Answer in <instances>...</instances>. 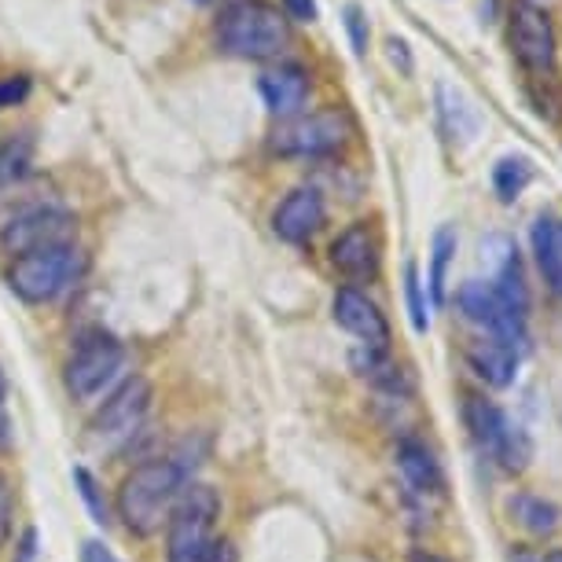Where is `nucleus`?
<instances>
[{"label": "nucleus", "mask_w": 562, "mask_h": 562, "mask_svg": "<svg viewBox=\"0 0 562 562\" xmlns=\"http://www.w3.org/2000/svg\"><path fill=\"white\" fill-rule=\"evenodd\" d=\"M188 471L177 460H147L133 467L122 479L119 493H114V512H119L122 526L133 537H155L162 533L173 507L184 493Z\"/></svg>", "instance_id": "nucleus-1"}, {"label": "nucleus", "mask_w": 562, "mask_h": 562, "mask_svg": "<svg viewBox=\"0 0 562 562\" xmlns=\"http://www.w3.org/2000/svg\"><path fill=\"white\" fill-rule=\"evenodd\" d=\"M291 19L272 0H236L217 19V45L236 59H272L288 48Z\"/></svg>", "instance_id": "nucleus-2"}, {"label": "nucleus", "mask_w": 562, "mask_h": 562, "mask_svg": "<svg viewBox=\"0 0 562 562\" xmlns=\"http://www.w3.org/2000/svg\"><path fill=\"white\" fill-rule=\"evenodd\" d=\"M221 496L214 485H184L180 501L166 522V559L169 562H210L217 551Z\"/></svg>", "instance_id": "nucleus-3"}, {"label": "nucleus", "mask_w": 562, "mask_h": 562, "mask_svg": "<svg viewBox=\"0 0 562 562\" xmlns=\"http://www.w3.org/2000/svg\"><path fill=\"white\" fill-rule=\"evenodd\" d=\"M85 269H89V258L74 243H59V247H45L15 258L12 272H8V283H12V291L23 302L45 305L63 299L85 276Z\"/></svg>", "instance_id": "nucleus-4"}, {"label": "nucleus", "mask_w": 562, "mask_h": 562, "mask_svg": "<svg viewBox=\"0 0 562 562\" xmlns=\"http://www.w3.org/2000/svg\"><path fill=\"white\" fill-rule=\"evenodd\" d=\"M463 423H467V430H471L474 445H479L501 471L522 474L529 460H533V441H529V434L518 427V423H512V416H507L496 401L482 394H467Z\"/></svg>", "instance_id": "nucleus-5"}, {"label": "nucleus", "mask_w": 562, "mask_h": 562, "mask_svg": "<svg viewBox=\"0 0 562 562\" xmlns=\"http://www.w3.org/2000/svg\"><path fill=\"white\" fill-rule=\"evenodd\" d=\"M125 368V346L111 331H89L78 338L63 368V383L74 401H97Z\"/></svg>", "instance_id": "nucleus-6"}, {"label": "nucleus", "mask_w": 562, "mask_h": 562, "mask_svg": "<svg viewBox=\"0 0 562 562\" xmlns=\"http://www.w3.org/2000/svg\"><path fill=\"white\" fill-rule=\"evenodd\" d=\"M507 45L526 74H551L559 59L555 23L533 0H515L507 12Z\"/></svg>", "instance_id": "nucleus-7"}, {"label": "nucleus", "mask_w": 562, "mask_h": 562, "mask_svg": "<svg viewBox=\"0 0 562 562\" xmlns=\"http://www.w3.org/2000/svg\"><path fill=\"white\" fill-rule=\"evenodd\" d=\"M349 119L342 111H313L276 125L272 151L288 158H324L335 155L349 140Z\"/></svg>", "instance_id": "nucleus-8"}, {"label": "nucleus", "mask_w": 562, "mask_h": 562, "mask_svg": "<svg viewBox=\"0 0 562 562\" xmlns=\"http://www.w3.org/2000/svg\"><path fill=\"white\" fill-rule=\"evenodd\" d=\"M151 383L144 375H133L103 401L100 412L89 423V434L97 445H125L133 434H140L147 412H151Z\"/></svg>", "instance_id": "nucleus-9"}, {"label": "nucleus", "mask_w": 562, "mask_h": 562, "mask_svg": "<svg viewBox=\"0 0 562 562\" xmlns=\"http://www.w3.org/2000/svg\"><path fill=\"white\" fill-rule=\"evenodd\" d=\"M74 232H78V221H74V214H67V210L34 206L8 221L4 232H0V247L12 254V258H23V254L59 247V243H74Z\"/></svg>", "instance_id": "nucleus-10"}, {"label": "nucleus", "mask_w": 562, "mask_h": 562, "mask_svg": "<svg viewBox=\"0 0 562 562\" xmlns=\"http://www.w3.org/2000/svg\"><path fill=\"white\" fill-rule=\"evenodd\" d=\"M331 265L353 283L375 280L379 265H383V239H379L375 225L357 221L346 232H338V239L331 243Z\"/></svg>", "instance_id": "nucleus-11"}, {"label": "nucleus", "mask_w": 562, "mask_h": 562, "mask_svg": "<svg viewBox=\"0 0 562 562\" xmlns=\"http://www.w3.org/2000/svg\"><path fill=\"white\" fill-rule=\"evenodd\" d=\"M335 324L349 331L353 338H360V346L368 349H390V324L383 310H379L375 302L368 299L364 291L357 288H338L335 291Z\"/></svg>", "instance_id": "nucleus-12"}, {"label": "nucleus", "mask_w": 562, "mask_h": 562, "mask_svg": "<svg viewBox=\"0 0 562 562\" xmlns=\"http://www.w3.org/2000/svg\"><path fill=\"white\" fill-rule=\"evenodd\" d=\"M327 221V206H324V195L316 188H294V192L283 195V203L276 206L272 214V228L276 236L283 243H310L316 232L324 228Z\"/></svg>", "instance_id": "nucleus-13"}, {"label": "nucleus", "mask_w": 562, "mask_h": 562, "mask_svg": "<svg viewBox=\"0 0 562 562\" xmlns=\"http://www.w3.org/2000/svg\"><path fill=\"white\" fill-rule=\"evenodd\" d=\"M258 92L265 108L280 122L299 119L305 100H310V70L299 67V63H280V67L265 70L258 78Z\"/></svg>", "instance_id": "nucleus-14"}, {"label": "nucleus", "mask_w": 562, "mask_h": 562, "mask_svg": "<svg viewBox=\"0 0 562 562\" xmlns=\"http://www.w3.org/2000/svg\"><path fill=\"white\" fill-rule=\"evenodd\" d=\"M518 360H522V349L501 342V338L493 335H482L474 338L471 346H467V364H471L474 375L482 379L485 386L493 390H504L515 383L518 375Z\"/></svg>", "instance_id": "nucleus-15"}, {"label": "nucleus", "mask_w": 562, "mask_h": 562, "mask_svg": "<svg viewBox=\"0 0 562 562\" xmlns=\"http://www.w3.org/2000/svg\"><path fill=\"white\" fill-rule=\"evenodd\" d=\"M397 471H401V479H405L408 493L419 496V501H430V496L445 493L441 463L434 460V452L419 438H401L397 441Z\"/></svg>", "instance_id": "nucleus-16"}, {"label": "nucleus", "mask_w": 562, "mask_h": 562, "mask_svg": "<svg viewBox=\"0 0 562 562\" xmlns=\"http://www.w3.org/2000/svg\"><path fill=\"white\" fill-rule=\"evenodd\" d=\"M434 103H438V119H441V130L449 133V140L456 144H471L474 136L482 130V114L467 100L463 89H456L449 81H438L434 89Z\"/></svg>", "instance_id": "nucleus-17"}, {"label": "nucleus", "mask_w": 562, "mask_h": 562, "mask_svg": "<svg viewBox=\"0 0 562 562\" xmlns=\"http://www.w3.org/2000/svg\"><path fill=\"white\" fill-rule=\"evenodd\" d=\"M353 368L360 371V379H368V383L375 390H383V394L405 397L412 390V379L405 375V368L390 357V349H368L364 346L360 353H353Z\"/></svg>", "instance_id": "nucleus-18"}, {"label": "nucleus", "mask_w": 562, "mask_h": 562, "mask_svg": "<svg viewBox=\"0 0 562 562\" xmlns=\"http://www.w3.org/2000/svg\"><path fill=\"white\" fill-rule=\"evenodd\" d=\"M529 243H533V258L544 272L548 288L562 294V232H559V221L551 217H537L533 232H529Z\"/></svg>", "instance_id": "nucleus-19"}, {"label": "nucleus", "mask_w": 562, "mask_h": 562, "mask_svg": "<svg viewBox=\"0 0 562 562\" xmlns=\"http://www.w3.org/2000/svg\"><path fill=\"white\" fill-rule=\"evenodd\" d=\"M512 515L515 522L529 529L533 537H551L562 522V512L551 501H544V496L537 493H515L512 496Z\"/></svg>", "instance_id": "nucleus-20"}, {"label": "nucleus", "mask_w": 562, "mask_h": 562, "mask_svg": "<svg viewBox=\"0 0 562 562\" xmlns=\"http://www.w3.org/2000/svg\"><path fill=\"white\" fill-rule=\"evenodd\" d=\"M34 151H37V144L30 133H8L4 140H0V188H12L19 180L30 177Z\"/></svg>", "instance_id": "nucleus-21"}, {"label": "nucleus", "mask_w": 562, "mask_h": 562, "mask_svg": "<svg viewBox=\"0 0 562 562\" xmlns=\"http://www.w3.org/2000/svg\"><path fill=\"white\" fill-rule=\"evenodd\" d=\"M529 180H533V158L529 155H504L496 158L493 166V192L501 203L512 206L518 195L529 188Z\"/></svg>", "instance_id": "nucleus-22"}, {"label": "nucleus", "mask_w": 562, "mask_h": 562, "mask_svg": "<svg viewBox=\"0 0 562 562\" xmlns=\"http://www.w3.org/2000/svg\"><path fill=\"white\" fill-rule=\"evenodd\" d=\"M526 97H529V108L537 111V119H544L551 125L562 122V78H559V70L526 74Z\"/></svg>", "instance_id": "nucleus-23"}, {"label": "nucleus", "mask_w": 562, "mask_h": 562, "mask_svg": "<svg viewBox=\"0 0 562 562\" xmlns=\"http://www.w3.org/2000/svg\"><path fill=\"white\" fill-rule=\"evenodd\" d=\"M456 232L445 225L434 232V243H430V276H427V291H430V302L434 305H445V280H449V265L456 261Z\"/></svg>", "instance_id": "nucleus-24"}, {"label": "nucleus", "mask_w": 562, "mask_h": 562, "mask_svg": "<svg viewBox=\"0 0 562 562\" xmlns=\"http://www.w3.org/2000/svg\"><path fill=\"white\" fill-rule=\"evenodd\" d=\"M74 485H78L81 501L89 504V512H92V522L108 526L111 518H108V501H103V490H100V482L92 479V474L85 471V467H74Z\"/></svg>", "instance_id": "nucleus-25"}, {"label": "nucleus", "mask_w": 562, "mask_h": 562, "mask_svg": "<svg viewBox=\"0 0 562 562\" xmlns=\"http://www.w3.org/2000/svg\"><path fill=\"white\" fill-rule=\"evenodd\" d=\"M405 294H408V313H412V327L416 331H427V305H423V288H419V272L416 265L405 269Z\"/></svg>", "instance_id": "nucleus-26"}, {"label": "nucleus", "mask_w": 562, "mask_h": 562, "mask_svg": "<svg viewBox=\"0 0 562 562\" xmlns=\"http://www.w3.org/2000/svg\"><path fill=\"white\" fill-rule=\"evenodd\" d=\"M346 30H349V41H353V52L364 56L368 52V19H364V8L360 4L346 8Z\"/></svg>", "instance_id": "nucleus-27"}, {"label": "nucleus", "mask_w": 562, "mask_h": 562, "mask_svg": "<svg viewBox=\"0 0 562 562\" xmlns=\"http://www.w3.org/2000/svg\"><path fill=\"white\" fill-rule=\"evenodd\" d=\"M30 97V78L26 74H12V78H0V108H15Z\"/></svg>", "instance_id": "nucleus-28"}, {"label": "nucleus", "mask_w": 562, "mask_h": 562, "mask_svg": "<svg viewBox=\"0 0 562 562\" xmlns=\"http://www.w3.org/2000/svg\"><path fill=\"white\" fill-rule=\"evenodd\" d=\"M280 12L294 19V23H316L321 19V4L316 0H280Z\"/></svg>", "instance_id": "nucleus-29"}, {"label": "nucleus", "mask_w": 562, "mask_h": 562, "mask_svg": "<svg viewBox=\"0 0 562 562\" xmlns=\"http://www.w3.org/2000/svg\"><path fill=\"white\" fill-rule=\"evenodd\" d=\"M12 537V490H8V479L0 474V548Z\"/></svg>", "instance_id": "nucleus-30"}, {"label": "nucleus", "mask_w": 562, "mask_h": 562, "mask_svg": "<svg viewBox=\"0 0 562 562\" xmlns=\"http://www.w3.org/2000/svg\"><path fill=\"white\" fill-rule=\"evenodd\" d=\"M78 562H122V559L114 555L103 540H85L81 551H78Z\"/></svg>", "instance_id": "nucleus-31"}, {"label": "nucleus", "mask_w": 562, "mask_h": 562, "mask_svg": "<svg viewBox=\"0 0 562 562\" xmlns=\"http://www.w3.org/2000/svg\"><path fill=\"white\" fill-rule=\"evenodd\" d=\"M8 438V412H4V375H0V441Z\"/></svg>", "instance_id": "nucleus-32"}, {"label": "nucleus", "mask_w": 562, "mask_h": 562, "mask_svg": "<svg viewBox=\"0 0 562 562\" xmlns=\"http://www.w3.org/2000/svg\"><path fill=\"white\" fill-rule=\"evenodd\" d=\"M512 562H540V559L533 555V551H526V548H518V551H515V555H512Z\"/></svg>", "instance_id": "nucleus-33"}, {"label": "nucleus", "mask_w": 562, "mask_h": 562, "mask_svg": "<svg viewBox=\"0 0 562 562\" xmlns=\"http://www.w3.org/2000/svg\"><path fill=\"white\" fill-rule=\"evenodd\" d=\"M412 562H449V559H441V555H430V551H416V555H412Z\"/></svg>", "instance_id": "nucleus-34"}, {"label": "nucleus", "mask_w": 562, "mask_h": 562, "mask_svg": "<svg viewBox=\"0 0 562 562\" xmlns=\"http://www.w3.org/2000/svg\"><path fill=\"white\" fill-rule=\"evenodd\" d=\"M540 562H562V548H555V551H548V555H544V559H540Z\"/></svg>", "instance_id": "nucleus-35"}, {"label": "nucleus", "mask_w": 562, "mask_h": 562, "mask_svg": "<svg viewBox=\"0 0 562 562\" xmlns=\"http://www.w3.org/2000/svg\"><path fill=\"white\" fill-rule=\"evenodd\" d=\"M192 4H210V0H192Z\"/></svg>", "instance_id": "nucleus-36"}, {"label": "nucleus", "mask_w": 562, "mask_h": 562, "mask_svg": "<svg viewBox=\"0 0 562 562\" xmlns=\"http://www.w3.org/2000/svg\"><path fill=\"white\" fill-rule=\"evenodd\" d=\"M559 232H562V225H559Z\"/></svg>", "instance_id": "nucleus-37"}, {"label": "nucleus", "mask_w": 562, "mask_h": 562, "mask_svg": "<svg viewBox=\"0 0 562 562\" xmlns=\"http://www.w3.org/2000/svg\"><path fill=\"white\" fill-rule=\"evenodd\" d=\"M533 4H537V0H533Z\"/></svg>", "instance_id": "nucleus-38"}]
</instances>
